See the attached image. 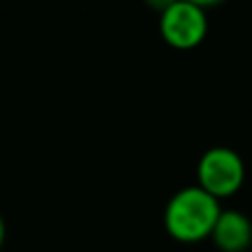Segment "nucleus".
<instances>
[{
	"label": "nucleus",
	"instance_id": "nucleus-5",
	"mask_svg": "<svg viewBox=\"0 0 252 252\" xmlns=\"http://www.w3.org/2000/svg\"><path fill=\"white\" fill-rule=\"evenodd\" d=\"M2 241H4V221L0 217V246H2Z\"/></svg>",
	"mask_w": 252,
	"mask_h": 252
},
{
	"label": "nucleus",
	"instance_id": "nucleus-3",
	"mask_svg": "<svg viewBox=\"0 0 252 252\" xmlns=\"http://www.w3.org/2000/svg\"><path fill=\"white\" fill-rule=\"evenodd\" d=\"M159 29L168 44L177 49H190L204 40L208 31V20L201 4L190 0H175L166 4L161 11Z\"/></svg>",
	"mask_w": 252,
	"mask_h": 252
},
{
	"label": "nucleus",
	"instance_id": "nucleus-1",
	"mask_svg": "<svg viewBox=\"0 0 252 252\" xmlns=\"http://www.w3.org/2000/svg\"><path fill=\"white\" fill-rule=\"evenodd\" d=\"M221 208L219 199L199 186H186L177 190L166 204V230L179 241H199L213 235Z\"/></svg>",
	"mask_w": 252,
	"mask_h": 252
},
{
	"label": "nucleus",
	"instance_id": "nucleus-2",
	"mask_svg": "<svg viewBox=\"0 0 252 252\" xmlns=\"http://www.w3.org/2000/svg\"><path fill=\"white\" fill-rule=\"evenodd\" d=\"M197 175H199V188L217 199L228 197L239 190L244 184V159L239 153L228 146H213L201 155Z\"/></svg>",
	"mask_w": 252,
	"mask_h": 252
},
{
	"label": "nucleus",
	"instance_id": "nucleus-4",
	"mask_svg": "<svg viewBox=\"0 0 252 252\" xmlns=\"http://www.w3.org/2000/svg\"><path fill=\"white\" fill-rule=\"evenodd\" d=\"M213 239L223 252H241L252 241V223L239 210H221L213 228Z\"/></svg>",
	"mask_w": 252,
	"mask_h": 252
}]
</instances>
